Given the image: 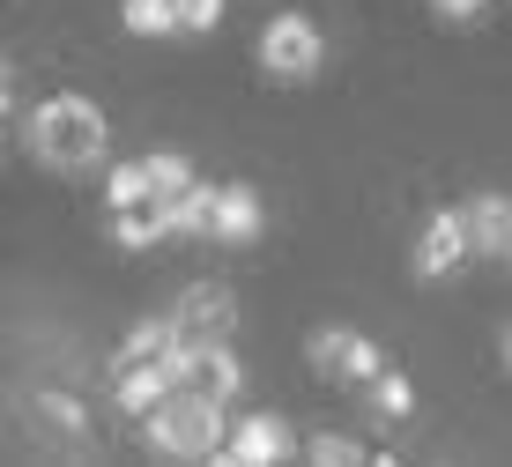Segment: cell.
<instances>
[{"label":"cell","instance_id":"6","mask_svg":"<svg viewBox=\"0 0 512 467\" xmlns=\"http://www.w3.org/2000/svg\"><path fill=\"white\" fill-rule=\"evenodd\" d=\"M297 453V438H290V423L275 416V408H253V416H231V438H223V467H275V460H290Z\"/></svg>","mask_w":512,"mask_h":467},{"label":"cell","instance_id":"3","mask_svg":"<svg viewBox=\"0 0 512 467\" xmlns=\"http://www.w3.org/2000/svg\"><path fill=\"white\" fill-rule=\"evenodd\" d=\"M253 60H260V75L282 82V89H297V82H312L327 67V30L312 23L305 8H282L260 23V45H253Z\"/></svg>","mask_w":512,"mask_h":467},{"label":"cell","instance_id":"1","mask_svg":"<svg viewBox=\"0 0 512 467\" xmlns=\"http://www.w3.org/2000/svg\"><path fill=\"white\" fill-rule=\"evenodd\" d=\"M23 149H30V164L52 171V178H90V171L112 164V119H104V104L60 89V97H45L38 112L23 119Z\"/></svg>","mask_w":512,"mask_h":467},{"label":"cell","instance_id":"15","mask_svg":"<svg viewBox=\"0 0 512 467\" xmlns=\"http://www.w3.org/2000/svg\"><path fill=\"white\" fill-rule=\"evenodd\" d=\"M104 208H156V193H149V164H141V156H134V164H112V171H104Z\"/></svg>","mask_w":512,"mask_h":467},{"label":"cell","instance_id":"18","mask_svg":"<svg viewBox=\"0 0 512 467\" xmlns=\"http://www.w3.org/2000/svg\"><path fill=\"white\" fill-rule=\"evenodd\" d=\"M372 416H379V423L416 416V386H409V371H394V364H386L379 379H372Z\"/></svg>","mask_w":512,"mask_h":467},{"label":"cell","instance_id":"17","mask_svg":"<svg viewBox=\"0 0 512 467\" xmlns=\"http://www.w3.org/2000/svg\"><path fill=\"white\" fill-rule=\"evenodd\" d=\"M201 386L208 393H223V401H245V364H238V349L231 341H208V364H201Z\"/></svg>","mask_w":512,"mask_h":467},{"label":"cell","instance_id":"16","mask_svg":"<svg viewBox=\"0 0 512 467\" xmlns=\"http://www.w3.org/2000/svg\"><path fill=\"white\" fill-rule=\"evenodd\" d=\"M30 423H45L52 438H82V430H90V408L67 401V393H30Z\"/></svg>","mask_w":512,"mask_h":467},{"label":"cell","instance_id":"12","mask_svg":"<svg viewBox=\"0 0 512 467\" xmlns=\"http://www.w3.org/2000/svg\"><path fill=\"white\" fill-rule=\"evenodd\" d=\"M119 30L127 38H179L186 15H179V0H119Z\"/></svg>","mask_w":512,"mask_h":467},{"label":"cell","instance_id":"20","mask_svg":"<svg viewBox=\"0 0 512 467\" xmlns=\"http://www.w3.org/2000/svg\"><path fill=\"white\" fill-rule=\"evenodd\" d=\"M223 8H231V0H179V15H186L193 38H216V30H223Z\"/></svg>","mask_w":512,"mask_h":467},{"label":"cell","instance_id":"2","mask_svg":"<svg viewBox=\"0 0 512 467\" xmlns=\"http://www.w3.org/2000/svg\"><path fill=\"white\" fill-rule=\"evenodd\" d=\"M223 438H231V401L208 393L201 379L164 393V401L141 416V445H149L156 460H216Z\"/></svg>","mask_w":512,"mask_h":467},{"label":"cell","instance_id":"5","mask_svg":"<svg viewBox=\"0 0 512 467\" xmlns=\"http://www.w3.org/2000/svg\"><path fill=\"white\" fill-rule=\"evenodd\" d=\"M475 260V230H468V208H431L416 230V253H409V275L416 282H446Z\"/></svg>","mask_w":512,"mask_h":467},{"label":"cell","instance_id":"7","mask_svg":"<svg viewBox=\"0 0 512 467\" xmlns=\"http://www.w3.org/2000/svg\"><path fill=\"white\" fill-rule=\"evenodd\" d=\"M171 319H179L193 341H231L238 334V297L223 290V282H186L179 304H171Z\"/></svg>","mask_w":512,"mask_h":467},{"label":"cell","instance_id":"10","mask_svg":"<svg viewBox=\"0 0 512 467\" xmlns=\"http://www.w3.org/2000/svg\"><path fill=\"white\" fill-rule=\"evenodd\" d=\"M461 208H468V230H475V260L512 267V193H475Z\"/></svg>","mask_w":512,"mask_h":467},{"label":"cell","instance_id":"8","mask_svg":"<svg viewBox=\"0 0 512 467\" xmlns=\"http://www.w3.org/2000/svg\"><path fill=\"white\" fill-rule=\"evenodd\" d=\"M260 230H268V201H260L253 186H216V215H208V245H260Z\"/></svg>","mask_w":512,"mask_h":467},{"label":"cell","instance_id":"22","mask_svg":"<svg viewBox=\"0 0 512 467\" xmlns=\"http://www.w3.org/2000/svg\"><path fill=\"white\" fill-rule=\"evenodd\" d=\"M498 356H505V379H512V327L498 334Z\"/></svg>","mask_w":512,"mask_h":467},{"label":"cell","instance_id":"13","mask_svg":"<svg viewBox=\"0 0 512 467\" xmlns=\"http://www.w3.org/2000/svg\"><path fill=\"white\" fill-rule=\"evenodd\" d=\"M141 164H149V193H156V208H164V201H179L186 186H201L193 156H179V149H156V156H141Z\"/></svg>","mask_w":512,"mask_h":467},{"label":"cell","instance_id":"11","mask_svg":"<svg viewBox=\"0 0 512 467\" xmlns=\"http://www.w3.org/2000/svg\"><path fill=\"white\" fill-rule=\"evenodd\" d=\"M156 215V245H186V238H208V215H216V186H186L179 201H164V208H149Z\"/></svg>","mask_w":512,"mask_h":467},{"label":"cell","instance_id":"9","mask_svg":"<svg viewBox=\"0 0 512 467\" xmlns=\"http://www.w3.org/2000/svg\"><path fill=\"white\" fill-rule=\"evenodd\" d=\"M164 393H179V371L164 364V356H141V364H112V408L119 416H149Z\"/></svg>","mask_w":512,"mask_h":467},{"label":"cell","instance_id":"21","mask_svg":"<svg viewBox=\"0 0 512 467\" xmlns=\"http://www.w3.org/2000/svg\"><path fill=\"white\" fill-rule=\"evenodd\" d=\"M483 8H490V0H431L438 23H483Z\"/></svg>","mask_w":512,"mask_h":467},{"label":"cell","instance_id":"14","mask_svg":"<svg viewBox=\"0 0 512 467\" xmlns=\"http://www.w3.org/2000/svg\"><path fill=\"white\" fill-rule=\"evenodd\" d=\"M186 327H179V319H134V327H127V341H119V356H112V364H141V356H164L171 349V341H179Z\"/></svg>","mask_w":512,"mask_h":467},{"label":"cell","instance_id":"4","mask_svg":"<svg viewBox=\"0 0 512 467\" xmlns=\"http://www.w3.org/2000/svg\"><path fill=\"white\" fill-rule=\"evenodd\" d=\"M305 356H312V371L334 386H357V393H372V379L386 371V349L372 334H357V327H312L305 334Z\"/></svg>","mask_w":512,"mask_h":467},{"label":"cell","instance_id":"19","mask_svg":"<svg viewBox=\"0 0 512 467\" xmlns=\"http://www.w3.org/2000/svg\"><path fill=\"white\" fill-rule=\"evenodd\" d=\"M305 460H312V467H357L364 445L342 438V430H320V438H305Z\"/></svg>","mask_w":512,"mask_h":467}]
</instances>
